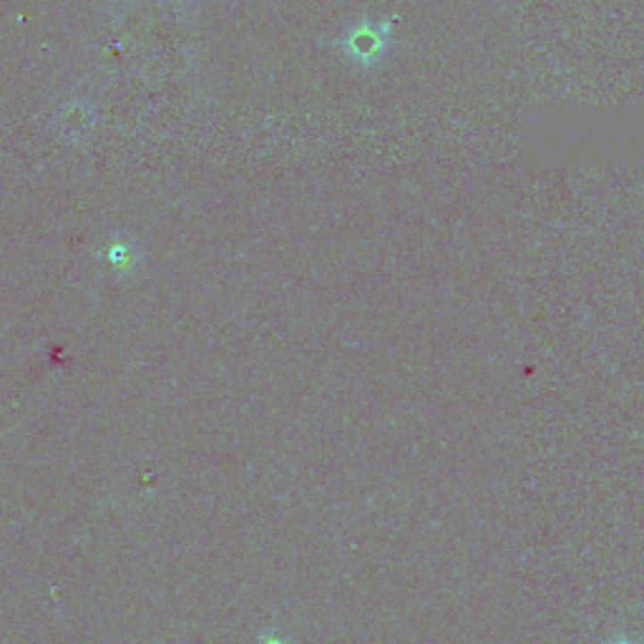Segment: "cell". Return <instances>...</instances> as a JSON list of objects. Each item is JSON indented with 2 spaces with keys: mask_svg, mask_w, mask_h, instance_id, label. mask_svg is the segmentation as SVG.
<instances>
[{
  "mask_svg": "<svg viewBox=\"0 0 644 644\" xmlns=\"http://www.w3.org/2000/svg\"><path fill=\"white\" fill-rule=\"evenodd\" d=\"M255 644H292L290 640H284L282 634H275V631H265V634H259L255 640Z\"/></svg>",
  "mask_w": 644,
  "mask_h": 644,
  "instance_id": "6da1fadb",
  "label": "cell"
}]
</instances>
